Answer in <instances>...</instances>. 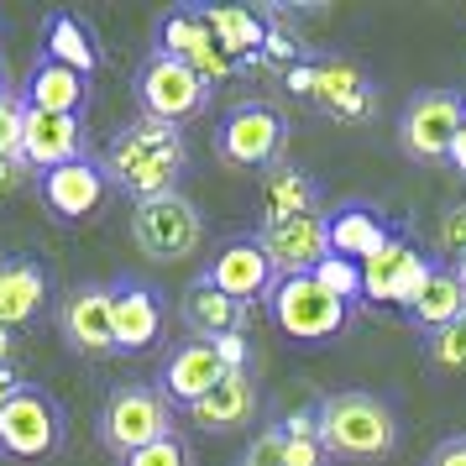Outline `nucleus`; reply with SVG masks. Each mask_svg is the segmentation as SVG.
I'll return each instance as SVG.
<instances>
[{
  "instance_id": "nucleus-1",
  "label": "nucleus",
  "mask_w": 466,
  "mask_h": 466,
  "mask_svg": "<svg viewBox=\"0 0 466 466\" xmlns=\"http://www.w3.org/2000/svg\"><path fill=\"white\" fill-rule=\"evenodd\" d=\"M100 163H106L110 184L142 205V199H157V194H178V178L189 168V147H184V131L178 127L142 116L137 127L110 137Z\"/></svg>"
},
{
  "instance_id": "nucleus-2",
  "label": "nucleus",
  "mask_w": 466,
  "mask_h": 466,
  "mask_svg": "<svg viewBox=\"0 0 466 466\" xmlns=\"http://www.w3.org/2000/svg\"><path fill=\"white\" fill-rule=\"evenodd\" d=\"M315 414H319V445H325L330 461L372 466L399 451V414H393V403L382 393L346 388V393L319 399Z\"/></svg>"
},
{
  "instance_id": "nucleus-3",
  "label": "nucleus",
  "mask_w": 466,
  "mask_h": 466,
  "mask_svg": "<svg viewBox=\"0 0 466 466\" xmlns=\"http://www.w3.org/2000/svg\"><path fill=\"white\" fill-rule=\"evenodd\" d=\"M173 403L163 388H147V382H116L100 403V445L110 456H137L157 441H173Z\"/></svg>"
},
{
  "instance_id": "nucleus-4",
  "label": "nucleus",
  "mask_w": 466,
  "mask_h": 466,
  "mask_svg": "<svg viewBox=\"0 0 466 466\" xmlns=\"http://www.w3.org/2000/svg\"><path fill=\"white\" fill-rule=\"evenodd\" d=\"M268 304H273L278 330H283L289 340H299V346H319V340H336L340 330H346V319H351V304L330 294V289H325V283H319L315 273L278 278L273 294H268Z\"/></svg>"
},
{
  "instance_id": "nucleus-5",
  "label": "nucleus",
  "mask_w": 466,
  "mask_h": 466,
  "mask_svg": "<svg viewBox=\"0 0 466 466\" xmlns=\"http://www.w3.org/2000/svg\"><path fill=\"white\" fill-rule=\"evenodd\" d=\"M283 142H289V121L268 100H241L215 127V157L226 168H278Z\"/></svg>"
},
{
  "instance_id": "nucleus-6",
  "label": "nucleus",
  "mask_w": 466,
  "mask_h": 466,
  "mask_svg": "<svg viewBox=\"0 0 466 466\" xmlns=\"http://www.w3.org/2000/svg\"><path fill=\"white\" fill-rule=\"evenodd\" d=\"M137 106H142L147 121H168V127L194 121L210 106V79L194 64H184V58L152 53L142 64V74H137Z\"/></svg>"
},
{
  "instance_id": "nucleus-7",
  "label": "nucleus",
  "mask_w": 466,
  "mask_h": 466,
  "mask_svg": "<svg viewBox=\"0 0 466 466\" xmlns=\"http://www.w3.org/2000/svg\"><path fill=\"white\" fill-rule=\"evenodd\" d=\"M131 236L152 262H184L205 247V215L184 194H157L131 210Z\"/></svg>"
},
{
  "instance_id": "nucleus-8",
  "label": "nucleus",
  "mask_w": 466,
  "mask_h": 466,
  "mask_svg": "<svg viewBox=\"0 0 466 466\" xmlns=\"http://www.w3.org/2000/svg\"><path fill=\"white\" fill-rule=\"evenodd\" d=\"M461 127H466L461 89H420L399 116V147L420 163H441V157H451Z\"/></svg>"
},
{
  "instance_id": "nucleus-9",
  "label": "nucleus",
  "mask_w": 466,
  "mask_h": 466,
  "mask_svg": "<svg viewBox=\"0 0 466 466\" xmlns=\"http://www.w3.org/2000/svg\"><path fill=\"white\" fill-rule=\"evenodd\" d=\"M64 445V409L47 388L22 382V393L0 409V456L11 461H43Z\"/></svg>"
},
{
  "instance_id": "nucleus-10",
  "label": "nucleus",
  "mask_w": 466,
  "mask_h": 466,
  "mask_svg": "<svg viewBox=\"0 0 466 466\" xmlns=\"http://www.w3.org/2000/svg\"><path fill=\"white\" fill-rule=\"evenodd\" d=\"M37 194H43V205H47L53 220H64V226H85V220H95V215L110 205L116 184H110L106 163H95V157H74V163H64V168L37 173Z\"/></svg>"
},
{
  "instance_id": "nucleus-11",
  "label": "nucleus",
  "mask_w": 466,
  "mask_h": 466,
  "mask_svg": "<svg viewBox=\"0 0 466 466\" xmlns=\"http://www.w3.org/2000/svg\"><path fill=\"white\" fill-rule=\"evenodd\" d=\"M58 330H64L68 351H79V357H121L110 283H79V289H68L64 309H58Z\"/></svg>"
},
{
  "instance_id": "nucleus-12",
  "label": "nucleus",
  "mask_w": 466,
  "mask_h": 466,
  "mask_svg": "<svg viewBox=\"0 0 466 466\" xmlns=\"http://www.w3.org/2000/svg\"><path fill=\"white\" fill-rule=\"evenodd\" d=\"M430 273H435V257H424L403 231L393 236L372 262H361L367 299H372V304H399L403 315H409V304L420 299V289L430 283Z\"/></svg>"
},
{
  "instance_id": "nucleus-13",
  "label": "nucleus",
  "mask_w": 466,
  "mask_h": 466,
  "mask_svg": "<svg viewBox=\"0 0 466 466\" xmlns=\"http://www.w3.org/2000/svg\"><path fill=\"white\" fill-rule=\"evenodd\" d=\"M205 278H210L220 294H231L236 304H247V309H252V299L273 294L278 268H273V257L262 252V241H257V236H231V241H220V247H215Z\"/></svg>"
},
{
  "instance_id": "nucleus-14",
  "label": "nucleus",
  "mask_w": 466,
  "mask_h": 466,
  "mask_svg": "<svg viewBox=\"0 0 466 466\" xmlns=\"http://www.w3.org/2000/svg\"><path fill=\"white\" fill-rule=\"evenodd\" d=\"M152 53H168V58L194 64L210 85H215V79H226L231 64H236V58H226V47L215 43L205 11H194V5H178V11H168V16L157 22V47H152Z\"/></svg>"
},
{
  "instance_id": "nucleus-15",
  "label": "nucleus",
  "mask_w": 466,
  "mask_h": 466,
  "mask_svg": "<svg viewBox=\"0 0 466 466\" xmlns=\"http://www.w3.org/2000/svg\"><path fill=\"white\" fill-rule=\"evenodd\" d=\"M220 378H231V367H226V357H220V346L215 340H178L168 351V361H163V378H157V388L168 393V403H178V409H194V403L210 393Z\"/></svg>"
},
{
  "instance_id": "nucleus-16",
  "label": "nucleus",
  "mask_w": 466,
  "mask_h": 466,
  "mask_svg": "<svg viewBox=\"0 0 466 466\" xmlns=\"http://www.w3.org/2000/svg\"><path fill=\"white\" fill-rule=\"evenodd\" d=\"M262 252L273 257L278 278H299V273H315L330 252V220L325 215H304V220H283V226H262L257 231Z\"/></svg>"
},
{
  "instance_id": "nucleus-17",
  "label": "nucleus",
  "mask_w": 466,
  "mask_h": 466,
  "mask_svg": "<svg viewBox=\"0 0 466 466\" xmlns=\"http://www.w3.org/2000/svg\"><path fill=\"white\" fill-rule=\"evenodd\" d=\"M116 346L121 357H142L163 340V299L152 294V283L142 278H116Z\"/></svg>"
},
{
  "instance_id": "nucleus-18",
  "label": "nucleus",
  "mask_w": 466,
  "mask_h": 466,
  "mask_svg": "<svg viewBox=\"0 0 466 466\" xmlns=\"http://www.w3.org/2000/svg\"><path fill=\"white\" fill-rule=\"evenodd\" d=\"M22 157L32 173H53L85 157V127L79 116H47V110H26V131H22Z\"/></svg>"
},
{
  "instance_id": "nucleus-19",
  "label": "nucleus",
  "mask_w": 466,
  "mask_h": 466,
  "mask_svg": "<svg viewBox=\"0 0 466 466\" xmlns=\"http://www.w3.org/2000/svg\"><path fill=\"white\" fill-rule=\"evenodd\" d=\"M178 315H184V325H189L194 340H226V336H241L247 330V304H236L231 294H220L210 278L199 273L184 289V304H178Z\"/></svg>"
},
{
  "instance_id": "nucleus-20",
  "label": "nucleus",
  "mask_w": 466,
  "mask_h": 466,
  "mask_svg": "<svg viewBox=\"0 0 466 466\" xmlns=\"http://www.w3.org/2000/svg\"><path fill=\"white\" fill-rule=\"evenodd\" d=\"M22 100H26V110H47V116H85L89 79L43 53V58L32 64V74H26Z\"/></svg>"
},
{
  "instance_id": "nucleus-21",
  "label": "nucleus",
  "mask_w": 466,
  "mask_h": 466,
  "mask_svg": "<svg viewBox=\"0 0 466 466\" xmlns=\"http://www.w3.org/2000/svg\"><path fill=\"white\" fill-rule=\"evenodd\" d=\"M330 220V252L336 257H351V262H372V257L393 241V226L382 220L372 205H361V199H351V205H340L336 215H325Z\"/></svg>"
},
{
  "instance_id": "nucleus-22",
  "label": "nucleus",
  "mask_w": 466,
  "mask_h": 466,
  "mask_svg": "<svg viewBox=\"0 0 466 466\" xmlns=\"http://www.w3.org/2000/svg\"><path fill=\"white\" fill-rule=\"evenodd\" d=\"M257 414V388L247 372H231V378H220L205 393V399L189 409V420L199 424V430H210V435H226V430H247Z\"/></svg>"
},
{
  "instance_id": "nucleus-23",
  "label": "nucleus",
  "mask_w": 466,
  "mask_h": 466,
  "mask_svg": "<svg viewBox=\"0 0 466 466\" xmlns=\"http://www.w3.org/2000/svg\"><path fill=\"white\" fill-rule=\"evenodd\" d=\"M319 215V184L304 168L278 163L262 178V226H283V220H304Z\"/></svg>"
},
{
  "instance_id": "nucleus-24",
  "label": "nucleus",
  "mask_w": 466,
  "mask_h": 466,
  "mask_svg": "<svg viewBox=\"0 0 466 466\" xmlns=\"http://www.w3.org/2000/svg\"><path fill=\"white\" fill-rule=\"evenodd\" d=\"M461 315H466V289H461V278H456V268L435 262L430 283H424L420 299L409 304V325H414V330H424V336H435V330H445V325H456Z\"/></svg>"
},
{
  "instance_id": "nucleus-25",
  "label": "nucleus",
  "mask_w": 466,
  "mask_h": 466,
  "mask_svg": "<svg viewBox=\"0 0 466 466\" xmlns=\"http://www.w3.org/2000/svg\"><path fill=\"white\" fill-rule=\"evenodd\" d=\"M309 100H315L319 110L340 116V121H351V116H361V110L372 106L361 68L340 64V58H330V64H315V95H309Z\"/></svg>"
},
{
  "instance_id": "nucleus-26",
  "label": "nucleus",
  "mask_w": 466,
  "mask_h": 466,
  "mask_svg": "<svg viewBox=\"0 0 466 466\" xmlns=\"http://www.w3.org/2000/svg\"><path fill=\"white\" fill-rule=\"evenodd\" d=\"M205 22H210L215 43L226 47V58H247V64L262 58L268 26H262L257 11H247V5H205Z\"/></svg>"
},
{
  "instance_id": "nucleus-27",
  "label": "nucleus",
  "mask_w": 466,
  "mask_h": 466,
  "mask_svg": "<svg viewBox=\"0 0 466 466\" xmlns=\"http://www.w3.org/2000/svg\"><path fill=\"white\" fill-rule=\"evenodd\" d=\"M43 53L58 58L64 68H74V74H85V79L100 68V47H95V37H89V26L79 22V16H68V11H53V16H47Z\"/></svg>"
},
{
  "instance_id": "nucleus-28",
  "label": "nucleus",
  "mask_w": 466,
  "mask_h": 466,
  "mask_svg": "<svg viewBox=\"0 0 466 466\" xmlns=\"http://www.w3.org/2000/svg\"><path fill=\"white\" fill-rule=\"evenodd\" d=\"M47 278L37 262H0V325H26L43 309Z\"/></svg>"
},
{
  "instance_id": "nucleus-29",
  "label": "nucleus",
  "mask_w": 466,
  "mask_h": 466,
  "mask_svg": "<svg viewBox=\"0 0 466 466\" xmlns=\"http://www.w3.org/2000/svg\"><path fill=\"white\" fill-rule=\"evenodd\" d=\"M315 278H319V283H325L336 299H346V304H351V299H367L361 262H351V257H325V262L315 268Z\"/></svg>"
},
{
  "instance_id": "nucleus-30",
  "label": "nucleus",
  "mask_w": 466,
  "mask_h": 466,
  "mask_svg": "<svg viewBox=\"0 0 466 466\" xmlns=\"http://www.w3.org/2000/svg\"><path fill=\"white\" fill-rule=\"evenodd\" d=\"M424 357L435 361V367H445V372H461L466 367V315L456 325L435 330V336H424Z\"/></svg>"
},
{
  "instance_id": "nucleus-31",
  "label": "nucleus",
  "mask_w": 466,
  "mask_h": 466,
  "mask_svg": "<svg viewBox=\"0 0 466 466\" xmlns=\"http://www.w3.org/2000/svg\"><path fill=\"white\" fill-rule=\"evenodd\" d=\"M22 131H26V100L0 95V157H22Z\"/></svg>"
},
{
  "instance_id": "nucleus-32",
  "label": "nucleus",
  "mask_w": 466,
  "mask_h": 466,
  "mask_svg": "<svg viewBox=\"0 0 466 466\" xmlns=\"http://www.w3.org/2000/svg\"><path fill=\"white\" fill-rule=\"evenodd\" d=\"M283 461H289V424H268L241 456V466H283Z\"/></svg>"
},
{
  "instance_id": "nucleus-33",
  "label": "nucleus",
  "mask_w": 466,
  "mask_h": 466,
  "mask_svg": "<svg viewBox=\"0 0 466 466\" xmlns=\"http://www.w3.org/2000/svg\"><path fill=\"white\" fill-rule=\"evenodd\" d=\"M121 466H189V445L173 435V441H157V445H147V451L127 456Z\"/></svg>"
},
{
  "instance_id": "nucleus-34",
  "label": "nucleus",
  "mask_w": 466,
  "mask_h": 466,
  "mask_svg": "<svg viewBox=\"0 0 466 466\" xmlns=\"http://www.w3.org/2000/svg\"><path fill=\"white\" fill-rule=\"evenodd\" d=\"M435 241H441V252L451 257V262H461V257H466V199L456 205V210H445Z\"/></svg>"
},
{
  "instance_id": "nucleus-35",
  "label": "nucleus",
  "mask_w": 466,
  "mask_h": 466,
  "mask_svg": "<svg viewBox=\"0 0 466 466\" xmlns=\"http://www.w3.org/2000/svg\"><path fill=\"white\" fill-rule=\"evenodd\" d=\"M283 466H330V456H325L319 435L315 441H294V435H289V461Z\"/></svg>"
},
{
  "instance_id": "nucleus-36",
  "label": "nucleus",
  "mask_w": 466,
  "mask_h": 466,
  "mask_svg": "<svg viewBox=\"0 0 466 466\" xmlns=\"http://www.w3.org/2000/svg\"><path fill=\"white\" fill-rule=\"evenodd\" d=\"M424 466H466V435H451V441H441L430 456H424Z\"/></svg>"
},
{
  "instance_id": "nucleus-37",
  "label": "nucleus",
  "mask_w": 466,
  "mask_h": 466,
  "mask_svg": "<svg viewBox=\"0 0 466 466\" xmlns=\"http://www.w3.org/2000/svg\"><path fill=\"white\" fill-rule=\"evenodd\" d=\"M32 178V168H26V157H0V194H16Z\"/></svg>"
},
{
  "instance_id": "nucleus-38",
  "label": "nucleus",
  "mask_w": 466,
  "mask_h": 466,
  "mask_svg": "<svg viewBox=\"0 0 466 466\" xmlns=\"http://www.w3.org/2000/svg\"><path fill=\"white\" fill-rule=\"evenodd\" d=\"M215 346H220V357H226V367H231V372H247V361H252L247 336H226V340H215Z\"/></svg>"
},
{
  "instance_id": "nucleus-39",
  "label": "nucleus",
  "mask_w": 466,
  "mask_h": 466,
  "mask_svg": "<svg viewBox=\"0 0 466 466\" xmlns=\"http://www.w3.org/2000/svg\"><path fill=\"white\" fill-rule=\"evenodd\" d=\"M11 351H16V336H11V325H0V361L11 357Z\"/></svg>"
},
{
  "instance_id": "nucleus-40",
  "label": "nucleus",
  "mask_w": 466,
  "mask_h": 466,
  "mask_svg": "<svg viewBox=\"0 0 466 466\" xmlns=\"http://www.w3.org/2000/svg\"><path fill=\"white\" fill-rule=\"evenodd\" d=\"M451 268H456V278H461V289H466V257L461 262H451Z\"/></svg>"
},
{
  "instance_id": "nucleus-41",
  "label": "nucleus",
  "mask_w": 466,
  "mask_h": 466,
  "mask_svg": "<svg viewBox=\"0 0 466 466\" xmlns=\"http://www.w3.org/2000/svg\"><path fill=\"white\" fill-rule=\"evenodd\" d=\"M0 95H11V89H5V68H0Z\"/></svg>"
}]
</instances>
